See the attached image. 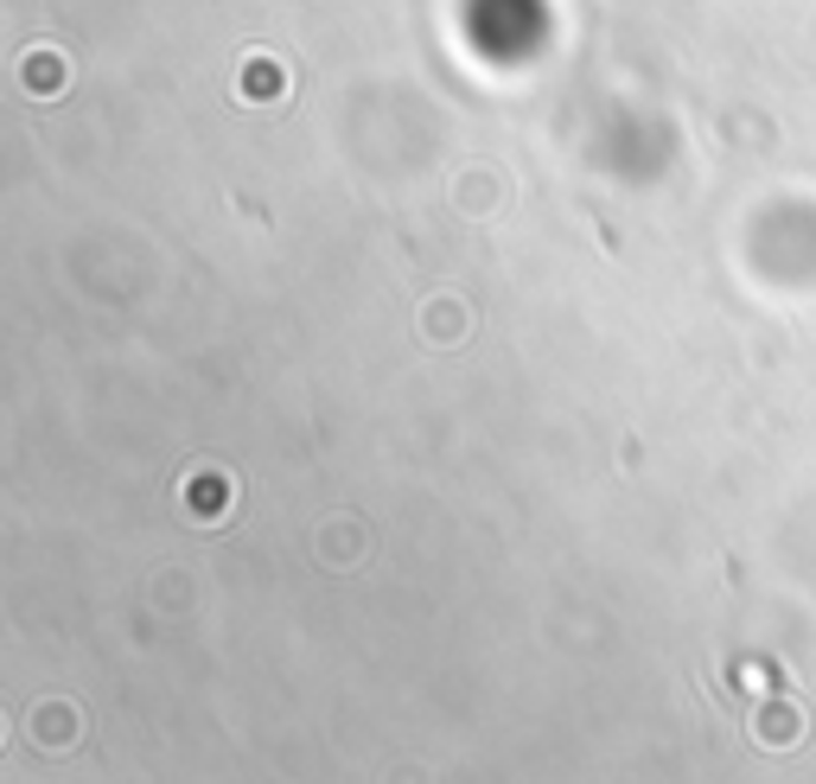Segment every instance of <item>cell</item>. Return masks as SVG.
Returning a JSON list of instances; mask_svg holds the SVG:
<instances>
[{
  "label": "cell",
  "mask_w": 816,
  "mask_h": 784,
  "mask_svg": "<svg viewBox=\"0 0 816 784\" xmlns=\"http://www.w3.org/2000/svg\"><path fill=\"white\" fill-rule=\"evenodd\" d=\"M64 71H71V64H64V51H32V58H26V90H32V96L64 90Z\"/></svg>",
  "instance_id": "obj_2"
},
{
  "label": "cell",
  "mask_w": 816,
  "mask_h": 784,
  "mask_svg": "<svg viewBox=\"0 0 816 784\" xmlns=\"http://www.w3.org/2000/svg\"><path fill=\"white\" fill-rule=\"evenodd\" d=\"M236 90H243V102L280 96V90H287V71H280L275 51H249V58H243V77H236Z\"/></svg>",
  "instance_id": "obj_1"
}]
</instances>
